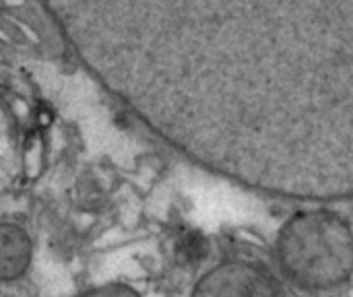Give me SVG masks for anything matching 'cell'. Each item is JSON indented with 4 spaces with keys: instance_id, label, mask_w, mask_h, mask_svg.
<instances>
[{
    "instance_id": "cell-1",
    "label": "cell",
    "mask_w": 353,
    "mask_h": 297,
    "mask_svg": "<svg viewBox=\"0 0 353 297\" xmlns=\"http://www.w3.org/2000/svg\"><path fill=\"white\" fill-rule=\"evenodd\" d=\"M159 139L248 188L353 198V0H41Z\"/></svg>"
},
{
    "instance_id": "cell-2",
    "label": "cell",
    "mask_w": 353,
    "mask_h": 297,
    "mask_svg": "<svg viewBox=\"0 0 353 297\" xmlns=\"http://www.w3.org/2000/svg\"><path fill=\"white\" fill-rule=\"evenodd\" d=\"M279 267L288 281L306 291L343 285L353 275V232L333 211L294 215L277 238Z\"/></svg>"
},
{
    "instance_id": "cell-3",
    "label": "cell",
    "mask_w": 353,
    "mask_h": 297,
    "mask_svg": "<svg viewBox=\"0 0 353 297\" xmlns=\"http://www.w3.org/2000/svg\"><path fill=\"white\" fill-rule=\"evenodd\" d=\"M192 297H281L273 277L250 263L230 260L205 273Z\"/></svg>"
},
{
    "instance_id": "cell-4",
    "label": "cell",
    "mask_w": 353,
    "mask_h": 297,
    "mask_svg": "<svg viewBox=\"0 0 353 297\" xmlns=\"http://www.w3.org/2000/svg\"><path fill=\"white\" fill-rule=\"evenodd\" d=\"M31 258V242L23 229L14 225H0V279L19 277Z\"/></svg>"
},
{
    "instance_id": "cell-5",
    "label": "cell",
    "mask_w": 353,
    "mask_h": 297,
    "mask_svg": "<svg viewBox=\"0 0 353 297\" xmlns=\"http://www.w3.org/2000/svg\"><path fill=\"white\" fill-rule=\"evenodd\" d=\"M207 254H209V244L196 232L184 236L182 242L178 244V256L184 265H199L207 258Z\"/></svg>"
},
{
    "instance_id": "cell-6",
    "label": "cell",
    "mask_w": 353,
    "mask_h": 297,
    "mask_svg": "<svg viewBox=\"0 0 353 297\" xmlns=\"http://www.w3.org/2000/svg\"><path fill=\"white\" fill-rule=\"evenodd\" d=\"M85 297H139L132 289L128 287H122V285H110V287H103V289H97L93 294Z\"/></svg>"
}]
</instances>
